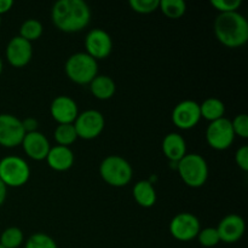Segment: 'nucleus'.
Returning a JSON list of instances; mask_svg holds the SVG:
<instances>
[{
    "mask_svg": "<svg viewBox=\"0 0 248 248\" xmlns=\"http://www.w3.org/2000/svg\"><path fill=\"white\" fill-rule=\"evenodd\" d=\"M51 19L58 31L78 33L90 24L91 10L84 0H58L51 9Z\"/></svg>",
    "mask_w": 248,
    "mask_h": 248,
    "instance_id": "nucleus-1",
    "label": "nucleus"
},
{
    "mask_svg": "<svg viewBox=\"0 0 248 248\" xmlns=\"http://www.w3.org/2000/svg\"><path fill=\"white\" fill-rule=\"evenodd\" d=\"M213 29L217 40L225 47H241L248 41V22L239 11L218 15Z\"/></svg>",
    "mask_w": 248,
    "mask_h": 248,
    "instance_id": "nucleus-2",
    "label": "nucleus"
},
{
    "mask_svg": "<svg viewBox=\"0 0 248 248\" xmlns=\"http://www.w3.org/2000/svg\"><path fill=\"white\" fill-rule=\"evenodd\" d=\"M99 176L108 186L123 188L132 181L133 170L126 159L119 155H109L99 165Z\"/></svg>",
    "mask_w": 248,
    "mask_h": 248,
    "instance_id": "nucleus-3",
    "label": "nucleus"
},
{
    "mask_svg": "<svg viewBox=\"0 0 248 248\" xmlns=\"http://www.w3.org/2000/svg\"><path fill=\"white\" fill-rule=\"evenodd\" d=\"M64 72L70 81L78 85H90L98 75V63L86 52H77L65 61Z\"/></svg>",
    "mask_w": 248,
    "mask_h": 248,
    "instance_id": "nucleus-4",
    "label": "nucleus"
},
{
    "mask_svg": "<svg viewBox=\"0 0 248 248\" xmlns=\"http://www.w3.org/2000/svg\"><path fill=\"white\" fill-rule=\"evenodd\" d=\"M177 172L184 184L190 188H201L208 179V165L205 157L191 153L177 164Z\"/></svg>",
    "mask_w": 248,
    "mask_h": 248,
    "instance_id": "nucleus-5",
    "label": "nucleus"
},
{
    "mask_svg": "<svg viewBox=\"0 0 248 248\" xmlns=\"http://www.w3.org/2000/svg\"><path fill=\"white\" fill-rule=\"evenodd\" d=\"M31 167L28 162L16 155L5 156L0 160V181L6 188H19L28 183Z\"/></svg>",
    "mask_w": 248,
    "mask_h": 248,
    "instance_id": "nucleus-6",
    "label": "nucleus"
},
{
    "mask_svg": "<svg viewBox=\"0 0 248 248\" xmlns=\"http://www.w3.org/2000/svg\"><path fill=\"white\" fill-rule=\"evenodd\" d=\"M73 125L77 131L78 138L91 140L101 136L106 126V120L101 111L89 109L79 113Z\"/></svg>",
    "mask_w": 248,
    "mask_h": 248,
    "instance_id": "nucleus-7",
    "label": "nucleus"
},
{
    "mask_svg": "<svg viewBox=\"0 0 248 248\" xmlns=\"http://www.w3.org/2000/svg\"><path fill=\"white\" fill-rule=\"evenodd\" d=\"M235 133L232 130V121L227 118H222L210 123L206 130V142L215 150H227L234 143Z\"/></svg>",
    "mask_w": 248,
    "mask_h": 248,
    "instance_id": "nucleus-8",
    "label": "nucleus"
},
{
    "mask_svg": "<svg viewBox=\"0 0 248 248\" xmlns=\"http://www.w3.org/2000/svg\"><path fill=\"white\" fill-rule=\"evenodd\" d=\"M200 230V220L193 213H178L170 222V232L174 239L181 242H188L196 239Z\"/></svg>",
    "mask_w": 248,
    "mask_h": 248,
    "instance_id": "nucleus-9",
    "label": "nucleus"
},
{
    "mask_svg": "<svg viewBox=\"0 0 248 248\" xmlns=\"http://www.w3.org/2000/svg\"><path fill=\"white\" fill-rule=\"evenodd\" d=\"M26 136L22 120L12 114H0V145L15 148L21 145Z\"/></svg>",
    "mask_w": 248,
    "mask_h": 248,
    "instance_id": "nucleus-10",
    "label": "nucleus"
},
{
    "mask_svg": "<svg viewBox=\"0 0 248 248\" xmlns=\"http://www.w3.org/2000/svg\"><path fill=\"white\" fill-rule=\"evenodd\" d=\"M85 48L87 55L93 60H104L113 51V39L104 29L93 28L86 34Z\"/></svg>",
    "mask_w": 248,
    "mask_h": 248,
    "instance_id": "nucleus-11",
    "label": "nucleus"
},
{
    "mask_svg": "<svg viewBox=\"0 0 248 248\" xmlns=\"http://www.w3.org/2000/svg\"><path fill=\"white\" fill-rule=\"evenodd\" d=\"M172 123L179 130L194 128L201 120L200 104L191 99H186L177 104L172 111Z\"/></svg>",
    "mask_w": 248,
    "mask_h": 248,
    "instance_id": "nucleus-12",
    "label": "nucleus"
},
{
    "mask_svg": "<svg viewBox=\"0 0 248 248\" xmlns=\"http://www.w3.org/2000/svg\"><path fill=\"white\" fill-rule=\"evenodd\" d=\"M6 60L12 67L23 68L29 64L33 58V46L31 43L19 35L14 36L6 46Z\"/></svg>",
    "mask_w": 248,
    "mask_h": 248,
    "instance_id": "nucleus-13",
    "label": "nucleus"
},
{
    "mask_svg": "<svg viewBox=\"0 0 248 248\" xmlns=\"http://www.w3.org/2000/svg\"><path fill=\"white\" fill-rule=\"evenodd\" d=\"M220 241L224 244H235L242 239L246 230V223L239 215H228L216 228Z\"/></svg>",
    "mask_w": 248,
    "mask_h": 248,
    "instance_id": "nucleus-14",
    "label": "nucleus"
},
{
    "mask_svg": "<svg viewBox=\"0 0 248 248\" xmlns=\"http://www.w3.org/2000/svg\"><path fill=\"white\" fill-rule=\"evenodd\" d=\"M50 113L58 125L74 124L75 119L79 115V108L72 97L58 96L51 102Z\"/></svg>",
    "mask_w": 248,
    "mask_h": 248,
    "instance_id": "nucleus-15",
    "label": "nucleus"
},
{
    "mask_svg": "<svg viewBox=\"0 0 248 248\" xmlns=\"http://www.w3.org/2000/svg\"><path fill=\"white\" fill-rule=\"evenodd\" d=\"M21 145L27 156L35 161L46 160V156L51 149L48 140L44 136V133L39 132V131L26 133Z\"/></svg>",
    "mask_w": 248,
    "mask_h": 248,
    "instance_id": "nucleus-16",
    "label": "nucleus"
},
{
    "mask_svg": "<svg viewBox=\"0 0 248 248\" xmlns=\"http://www.w3.org/2000/svg\"><path fill=\"white\" fill-rule=\"evenodd\" d=\"M74 153L69 147H62V145H55L51 147L46 162L53 171L65 172L70 170L74 165Z\"/></svg>",
    "mask_w": 248,
    "mask_h": 248,
    "instance_id": "nucleus-17",
    "label": "nucleus"
},
{
    "mask_svg": "<svg viewBox=\"0 0 248 248\" xmlns=\"http://www.w3.org/2000/svg\"><path fill=\"white\" fill-rule=\"evenodd\" d=\"M161 148L170 162H178L186 155V140L177 132H171L165 136Z\"/></svg>",
    "mask_w": 248,
    "mask_h": 248,
    "instance_id": "nucleus-18",
    "label": "nucleus"
},
{
    "mask_svg": "<svg viewBox=\"0 0 248 248\" xmlns=\"http://www.w3.org/2000/svg\"><path fill=\"white\" fill-rule=\"evenodd\" d=\"M132 195L136 202L144 208H150L156 202V191H155L154 186L147 179L137 182L133 186Z\"/></svg>",
    "mask_w": 248,
    "mask_h": 248,
    "instance_id": "nucleus-19",
    "label": "nucleus"
},
{
    "mask_svg": "<svg viewBox=\"0 0 248 248\" xmlns=\"http://www.w3.org/2000/svg\"><path fill=\"white\" fill-rule=\"evenodd\" d=\"M90 91L101 101H108L115 94L116 85L115 81L108 75H97L91 82H90Z\"/></svg>",
    "mask_w": 248,
    "mask_h": 248,
    "instance_id": "nucleus-20",
    "label": "nucleus"
},
{
    "mask_svg": "<svg viewBox=\"0 0 248 248\" xmlns=\"http://www.w3.org/2000/svg\"><path fill=\"white\" fill-rule=\"evenodd\" d=\"M200 114L201 118L210 121V123H213V121L224 118L225 106L220 99L211 97V98L205 99L200 104Z\"/></svg>",
    "mask_w": 248,
    "mask_h": 248,
    "instance_id": "nucleus-21",
    "label": "nucleus"
},
{
    "mask_svg": "<svg viewBox=\"0 0 248 248\" xmlns=\"http://www.w3.org/2000/svg\"><path fill=\"white\" fill-rule=\"evenodd\" d=\"M53 137H55V140L57 142V145H62V147H69L78 140L77 131H75L73 124L58 125L55 128Z\"/></svg>",
    "mask_w": 248,
    "mask_h": 248,
    "instance_id": "nucleus-22",
    "label": "nucleus"
},
{
    "mask_svg": "<svg viewBox=\"0 0 248 248\" xmlns=\"http://www.w3.org/2000/svg\"><path fill=\"white\" fill-rule=\"evenodd\" d=\"M43 31L44 27L40 21L34 18H29L22 23L21 28H19V36L26 39L29 43H31V41L38 40V39L43 35Z\"/></svg>",
    "mask_w": 248,
    "mask_h": 248,
    "instance_id": "nucleus-23",
    "label": "nucleus"
},
{
    "mask_svg": "<svg viewBox=\"0 0 248 248\" xmlns=\"http://www.w3.org/2000/svg\"><path fill=\"white\" fill-rule=\"evenodd\" d=\"M159 9L169 18L178 19L186 14V4L183 0H161Z\"/></svg>",
    "mask_w": 248,
    "mask_h": 248,
    "instance_id": "nucleus-24",
    "label": "nucleus"
},
{
    "mask_svg": "<svg viewBox=\"0 0 248 248\" xmlns=\"http://www.w3.org/2000/svg\"><path fill=\"white\" fill-rule=\"evenodd\" d=\"M23 241V232L16 227L7 228L0 235V245L4 248H18Z\"/></svg>",
    "mask_w": 248,
    "mask_h": 248,
    "instance_id": "nucleus-25",
    "label": "nucleus"
},
{
    "mask_svg": "<svg viewBox=\"0 0 248 248\" xmlns=\"http://www.w3.org/2000/svg\"><path fill=\"white\" fill-rule=\"evenodd\" d=\"M24 248H58L55 240L47 234L36 232L33 234L26 242Z\"/></svg>",
    "mask_w": 248,
    "mask_h": 248,
    "instance_id": "nucleus-26",
    "label": "nucleus"
},
{
    "mask_svg": "<svg viewBox=\"0 0 248 248\" xmlns=\"http://www.w3.org/2000/svg\"><path fill=\"white\" fill-rule=\"evenodd\" d=\"M128 5L137 14L149 15L159 9L160 0H130Z\"/></svg>",
    "mask_w": 248,
    "mask_h": 248,
    "instance_id": "nucleus-27",
    "label": "nucleus"
},
{
    "mask_svg": "<svg viewBox=\"0 0 248 248\" xmlns=\"http://www.w3.org/2000/svg\"><path fill=\"white\" fill-rule=\"evenodd\" d=\"M198 240L201 246L206 248L215 247L220 242L219 235H218V232L216 228H205V229H201L198 235Z\"/></svg>",
    "mask_w": 248,
    "mask_h": 248,
    "instance_id": "nucleus-28",
    "label": "nucleus"
},
{
    "mask_svg": "<svg viewBox=\"0 0 248 248\" xmlns=\"http://www.w3.org/2000/svg\"><path fill=\"white\" fill-rule=\"evenodd\" d=\"M241 0H212L211 5L215 7L219 14H228V12H236L241 6Z\"/></svg>",
    "mask_w": 248,
    "mask_h": 248,
    "instance_id": "nucleus-29",
    "label": "nucleus"
},
{
    "mask_svg": "<svg viewBox=\"0 0 248 248\" xmlns=\"http://www.w3.org/2000/svg\"><path fill=\"white\" fill-rule=\"evenodd\" d=\"M232 130H234L235 136L246 140L248 138V116L247 114H239L232 121Z\"/></svg>",
    "mask_w": 248,
    "mask_h": 248,
    "instance_id": "nucleus-30",
    "label": "nucleus"
},
{
    "mask_svg": "<svg viewBox=\"0 0 248 248\" xmlns=\"http://www.w3.org/2000/svg\"><path fill=\"white\" fill-rule=\"evenodd\" d=\"M235 162L244 172L248 171V147L242 145L235 153Z\"/></svg>",
    "mask_w": 248,
    "mask_h": 248,
    "instance_id": "nucleus-31",
    "label": "nucleus"
},
{
    "mask_svg": "<svg viewBox=\"0 0 248 248\" xmlns=\"http://www.w3.org/2000/svg\"><path fill=\"white\" fill-rule=\"evenodd\" d=\"M22 125H23V128L24 131H26V133H31V132H35V131H38L39 123L36 119L29 116V118H26L24 120H22Z\"/></svg>",
    "mask_w": 248,
    "mask_h": 248,
    "instance_id": "nucleus-32",
    "label": "nucleus"
},
{
    "mask_svg": "<svg viewBox=\"0 0 248 248\" xmlns=\"http://www.w3.org/2000/svg\"><path fill=\"white\" fill-rule=\"evenodd\" d=\"M14 6V1L12 0H0V16L2 14H6Z\"/></svg>",
    "mask_w": 248,
    "mask_h": 248,
    "instance_id": "nucleus-33",
    "label": "nucleus"
},
{
    "mask_svg": "<svg viewBox=\"0 0 248 248\" xmlns=\"http://www.w3.org/2000/svg\"><path fill=\"white\" fill-rule=\"evenodd\" d=\"M6 195H7L6 186L0 181V206H2V203L5 202V200H6Z\"/></svg>",
    "mask_w": 248,
    "mask_h": 248,
    "instance_id": "nucleus-34",
    "label": "nucleus"
},
{
    "mask_svg": "<svg viewBox=\"0 0 248 248\" xmlns=\"http://www.w3.org/2000/svg\"><path fill=\"white\" fill-rule=\"evenodd\" d=\"M1 73H2V61L1 58H0V75H1Z\"/></svg>",
    "mask_w": 248,
    "mask_h": 248,
    "instance_id": "nucleus-35",
    "label": "nucleus"
},
{
    "mask_svg": "<svg viewBox=\"0 0 248 248\" xmlns=\"http://www.w3.org/2000/svg\"><path fill=\"white\" fill-rule=\"evenodd\" d=\"M0 24H1V16H0Z\"/></svg>",
    "mask_w": 248,
    "mask_h": 248,
    "instance_id": "nucleus-36",
    "label": "nucleus"
},
{
    "mask_svg": "<svg viewBox=\"0 0 248 248\" xmlns=\"http://www.w3.org/2000/svg\"><path fill=\"white\" fill-rule=\"evenodd\" d=\"M0 248H4V247H2V246H1V245H0Z\"/></svg>",
    "mask_w": 248,
    "mask_h": 248,
    "instance_id": "nucleus-37",
    "label": "nucleus"
}]
</instances>
